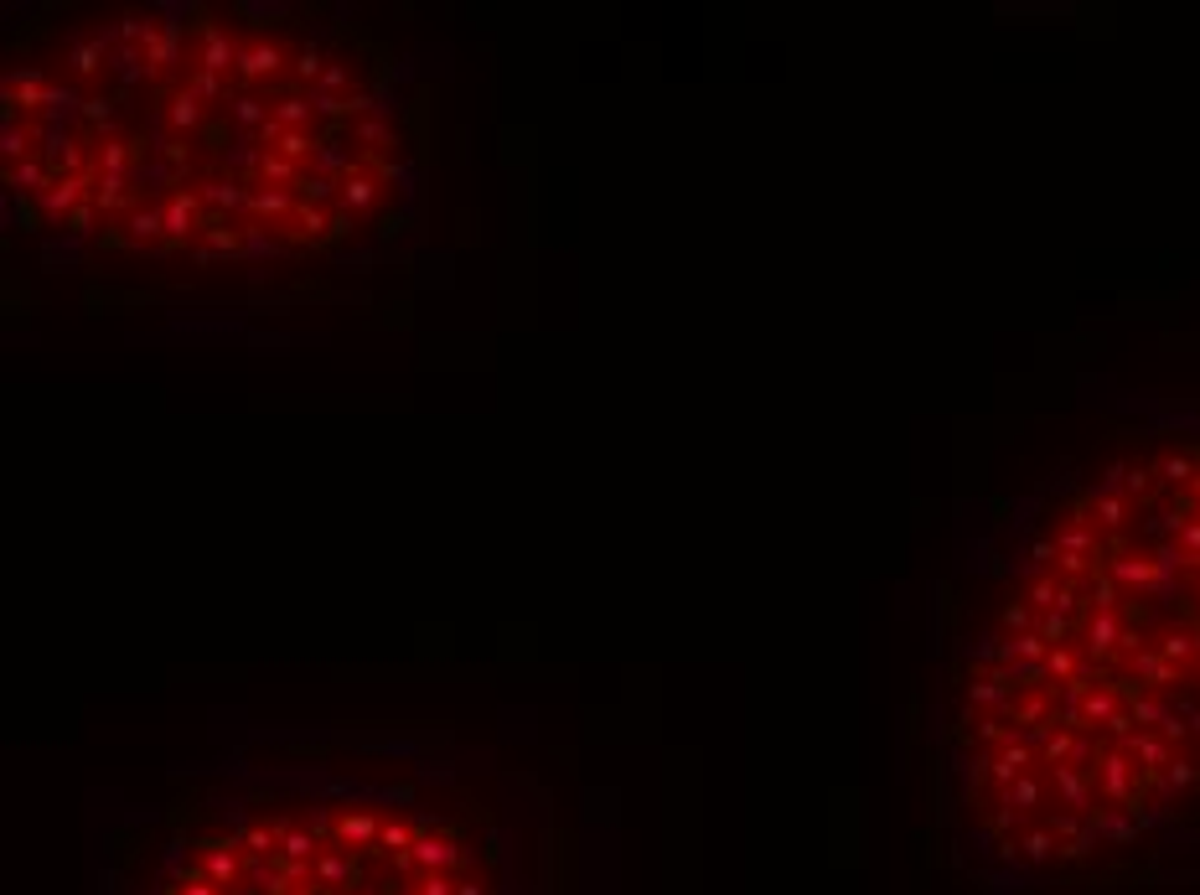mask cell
I'll return each mask as SVG.
<instances>
[{"mask_svg": "<svg viewBox=\"0 0 1200 895\" xmlns=\"http://www.w3.org/2000/svg\"><path fill=\"white\" fill-rule=\"evenodd\" d=\"M125 228H130V238H135V244H145V238L166 233V218L156 213V207H135V213L125 218Z\"/></svg>", "mask_w": 1200, "mask_h": 895, "instance_id": "e0dca14e", "label": "cell"}, {"mask_svg": "<svg viewBox=\"0 0 1200 895\" xmlns=\"http://www.w3.org/2000/svg\"><path fill=\"white\" fill-rule=\"evenodd\" d=\"M1128 714H1133L1138 730H1159V725L1169 720V704H1159V699H1149V694H1133V699H1128Z\"/></svg>", "mask_w": 1200, "mask_h": 895, "instance_id": "2e32d148", "label": "cell"}, {"mask_svg": "<svg viewBox=\"0 0 1200 895\" xmlns=\"http://www.w3.org/2000/svg\"><path fill=\"white\" fill-rule=\"evenodd\" d=\"M187 88H192L197 99H223V94H228V88H223V73H207V68H197Z\"/></svg>", "mask_w": 1200, "mask_h": 895, "instance_id": "603a6c76", "label": "cell"}, {"mask_svg": "<svg viewBox=\"0 0 1200 895\" xmlns=\"http://www.w3.org/2000/svg\"><path fill=\"white\" fill-rule=\"evenodd\" d=\"M347 78H352V73H347V63L326 68V73H321V88H326V99H332V88H347Z\"/></svg>", "mask_w": 1200, "mask_h": 895, "instance_id": "d4e9b609", "label": "cell"}, {"mask_svg": "<svg viewBox=\"0 0 1200 895\" xmlns=\"http://www.w3.org/2000/svg\"><path fill=\"white\" fill-rule=\"evenodd\" d=\"M197 68H207V73H228V68H238V52L228 47L223 32H213V26H207V37H202V63H197Z\"/></svg>", "mask_w": 1200, "mask_h": 895, "instance_id": "7c38bea8", "label": "cell"}, {"mask_svg": "<svg viewBox=\"0 0 1200 895\" xmlns=\"http://www.w3.org/2000/svg\"><path fill=\"white\" fill-rule=\"evenodd\" d=\"M285 68V47L280 42H254V47H244V52H238V73H244V78H275Z\"/></svg>", "mask_w": 1200, "mask_h": 895, "instance_id": "ba28073f", "label": "cell"}, {"mask_svg": "<svg viewBox=\"0 0 1200 895\" xmlns=\"http://www.w3.org/2000/svg\"><path fill=\"white\" fill-rule=\"evenodd\" d=\"M1082 507H1087V518H1092V528L1102 533V539H1128V523H1133V502L1128 497L1092 487L1082 497Z\"/></svg>", "mask_w": 1200, "mask_h": 895, "instance_id": "277c9868", "label": "cell"}, {"mask_svg": "<svg viewBox=\"0 0 1200 895\" xmlns=\"http://www.w3.org/2000/svg\"><path fill=\"white\" fill-rule=\"evenodd\" d=\"M197 192H176L171 202H166V244L161 249H176V244H187V233H192V213H197Z\"/></svg>", "mask_w": 1200, "mask_h": 895, "instance_id": "9c48e42d", "label": "cell"}, {"mask_svg": "<svg viewBox=\"0 0 1200 895\" xmlns=\"http://www.w3.org/2000/svg\"><path fill=\"white\" fill-rule=\"evenodd\" d=\"M1123 647H1128V621L1123 611H1087L1082 621V652L1092 668H1113L1123 663Z\"/></svg>", "mask_w": 1200, "mask_h": 895, "instance_id": "7a4b0ae2", "label": "cell"}, {"mask_svg": "<svg viewBox=\"0 0 1200 895\" xmlns=\"http://www.w3.org/2000/svg\"><path fill=\"white\" fill-rule=\"evenodd\" d=\"M1082 601H1087V611H1123L1128 595L1118 590V580L1107 575V570H1097V575L1082 585Z\"/></svg>", "mask_w": 1200, "mask_h": 895, "instance_id": "30bf717a", "label": "cell"}, {"mask_svg": "<svg viewBox=\"0 0 1200 895\" xmlns=\"http://www.w3.org/2000/svg\"><path fill=\"white\" fill-rule=\"evenodd\" d=\"M1154 471H1159V482H1164L1169 492H1185L1195 476H1200V445H1195V440L1164 445V451L1154 456Z\"/></svg>", "mask_w": 1200, "mask_h": 895, "instance_id": "5b68a950", "label": "cell"}, {"mask_svg": "<svg viewBox=\"0 0 1200 895\" xmlns=\"http://www.w3.org/2000/svg\"><path fill=\"white\" fill-rule=\"evenodd\" d=\"M99 161H104V171H109V176H125V166H130V145H125V140H104Z\"/></svg>", "mask_w": 1200, "mask_h": 895, "instance_id": "cb8c5ba5", "label": "cell"}, {"mask_svg": "<svg viewBox=\"0 0 1200 895\" xmlns=\"http://www.w3.org/2000/svg\"><path fill=\"white\" fill-rule=\"evenodd\" d=\"M311 114H316V99L285 94V99L275 104V125H280V130H311Z\"/></svg>", "mask_w": 1200, "mask_h": 895, "instance_id": "5bb4252c", "label": "cell"}, {"mask_svg": "<svg viewBox=\"0 0 1200 895\" xmlns=\"http://www.w3.org/2000/svg\"><path fill=\"white\" fill-rule=\"evenodd\" d=\"M999 621H1004V637L1035 632V611H1030V601H1025V595H1009V601H1004V611H999Z\"/></svg>", "mask_w": 1200, "mask_h": 895, "instance_id": "9a60e30c", "label": "cell"}, {"mask_svg": "<svg viewBox=\"0 0 1200 895\" xmlns=\"http://www.w3.org/2000/svg\"><path fill=\"white\" fill-rule=\"evenodd\" d=\"M1190 497H1195V507H1200V476H1195V482H1190Z\"/></svg>", "mask_w": 1200, "mask_h": 895, "instance_id": "484cf974", "label": "cell"}, {"mask_svg": "<svg viewBox=\"0 0 1200 895\" xmlns=\"http://www.w3.org/2000/svg\"><path fill=\"white\" fill-rule=\"evenodd\" d=\"M1061 575L1056 570H1045V575H1035L1030 585H1025V601H1030V611L1040 616V611H1056V601H1061Z\"/></svg>", "mask_w": 1200, "mask_h": 895, "instance_id": "4fadbf2b", "label": "cell"}, {"mask_svg": "<svg viewBox=\"0 0 1200 895\" xmlns=\"http://www.w3.org/2000/svg\"><path fill=\"white\" fill-rule=\"evenodd\" d=\"M513 844L492 813L414 777L321 782L182 808L125 895H513Z\"/></svg>", "mask_w": 1200, "mask_h": 895, "instance_id": "6da1fadb", "label": "cell"}, {"mask_svg": "<svg viewBox=\"0 0 1200 895\" xmlns=\"http://www.w3.org/2000/svg\"><path fill=\"white\" fill-rule=\"evenodd\" d=\"M197 119H202V99L192 94V88H182V94L171 99V125H176V130H192Z\"/></svg>", "mask_w": 1200, "mask_h": 895, "instance_id": "ffe728a7", "label": "cell"}, {"mask_svg": "<svg viewBox=\"0 0 1200 895\" xmlns=\"http://www.w3.org/2000/svg\"><path fill=\"white\" fill-rule=\"evenodd\" d=\"M1154 652H1159V658H1169L1175 668H1185V673H1190V663L1200 658V637H1195V626H1185V621H1169V626H1159Z\"/></svg>", "mask_w": 1200, "mask_h": 895, "instance_id": "8992f818", "label": "cell"}, {"mask_svg": "<svg viewBox=\"0 0 1200 895\" xmlns=\"http://www.w3.org/2000/svg\"><path fill=\"white\" fill-rule=\"evenodd\" d=\"M233 119H238V125H254V135H259V130H264L275 114H269V104H264V99L244 94V99H233Z\"/></svg>", "mask_w": 1200, "mask_h": 895, "instance_id": "d6986e66", "label": "cell"}, {"mask_svg": "<svg viewBox=\"0 0 1200 895\" xmlns=\"http://www.w3.org/2000/svg\"><path fill=\"white\" fill-rule=\"evenodd\" d=\"M285 233L295 238V244H326V238H337V218H326V207L300 202L295 213L285 218Z\"/></svg>", "mask_w": 1200, "mask_h": 895, "instance_id": "52a82bcc", "label": "cell"}, {"mask_svg": "<svg viewBox=\"0 0 1200 895\" xmlns=\"http://www.w3.org/2000/svg\"><path fill=\"white\" fill-rule=\"evenodd\" d=\"M259 176H264V182H295V187H300V176H306V171H295V161L280 156V151H264Z\"/></svg>", "mask_w": 1200, "mask_h": 895, "instance_id": "ac0fdd59", "label": "cell"}, {"mask_svg": "<svg viewBox=\"0 0 1200 895\" xmlns=\"http://www.w3.org/2000/svg\"><path fill=\"white\" fill-rule=\"evenodd\" d=\"M373 202H378V176L352 171L347 182H342V213H368Z\"/></svg>", "mask_w": 1200, "mask_h": 895, "instance_id": "8fae6325", "label": "cell"}, {"mask_svg": "<svg viewBox=\"0 0 1200 895\" xmlns=\"http://www.w3.org/2000/svg\"><path fill=\"white\" fill-rule=\"evenodd\" d=\"M321 73H326V57H321L316 42H306V47L295 52V78H306V83H311V78H321Z\"/></svg>", "mask_w": 1200, "mask_h": 895, "instance_id": "7402d4cb", "label": "cell"}, {"mask_svg": "<svg viewBox=\"0 0 1200 895\" xmlns=\"http://www.w3.org/2000/svg\"><path fill=\"white\" fill-rule=\"evenodd\" d=\"M68 63H73V73H94V68L104 63V37H88V42H78V47L68 52Z\"/></svg>", "mask_w": 1200, "mask_h": 895, "instance_id": "44dd1931", "label": "cell"}, {"mask_svg": "<svg viewBox=\"0 0 1200 895\" xmlns=\"http://www.w3.org/2000/svg\"><path fill=\"white\" fill-rule=\"evenodd\" d=\"M1123 673H1128L1144 694H1180L1185 683H1190L1185 668H1175L1169 658H1159L1154 642H1149V647H1138V652H1128V658H1123Z\"/></svg>", "mask_w": 1200, "mask_h": 895, "instance_id": "3957f363", "label": "cell"}]
</instances>
